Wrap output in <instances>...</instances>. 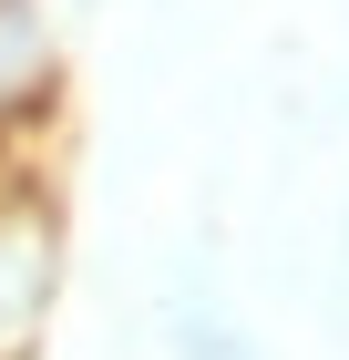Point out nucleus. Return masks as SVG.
<instances>
[{"label": "nucleus", "instance_id": "nucleus-1", "mask_svg": "<svg viewBox=\"0 0 349 360\" xmlns=\"http://www.w3.org/2000/svg\"><path fill=\"white\" fill-rule=\"evenodd\" d=\"M62 299V195L31 165H0V360H31Z\"/></svg>", "mask_w": 349, "mask_h": 360}, {"label": "nucleus", "instance_id": "nucleus-2", "mask_svg": "<svg viewBox=\"0 0 349 360\" xmlns=\"http://www.w3.org/2000/svg\"><path fill=\"white\" fill-rule=\"evenodd\" d=\"M62 93V52H52V21H41V0H0V144L41 124Z\"/></svg>", "mask_w": 349, "mask_h": 360}]
</instances>
